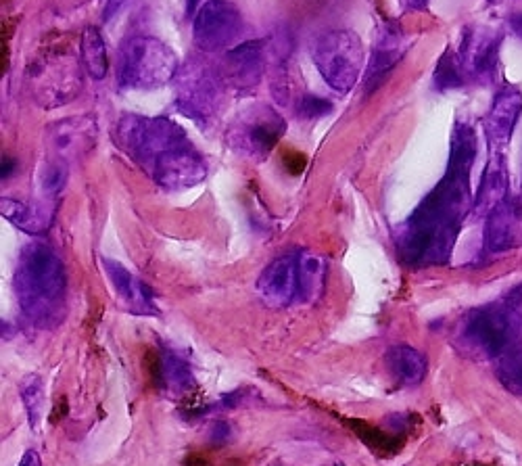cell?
Instances as JSON below:
<instances>
[{
    "mask_svg": "<svg viewBox=\"0 0 522 466\" xmlns=\"http://www.w3.org/2000/svg\"><path fill=\"white\" fill-rule=\"evenodd\" d=\"M477 151V134L468 124H458L445 176L395 232L397 255L406 266H443L452 258L462 224L474 205L470 174Z\"/></svg>",
    "mask_w": 522,
    "mask_h": 466,
    "instance_id": "1",
    "label": "cell"
},
{
    "mask_svg": "<svg viewBox=\"0 0 522 466\" xmlns=\"http://www.w3.org/2000/svg\"><path fill=\"white\" fill-rule=\"evenodd\" d=\"M115 143L155 184L168 191H186L201 184L207 166L186 132L170 118L122 115Z\"/></svg>",
    "mask_w": 522,
    "mask_h": 466,
    "instance_id": "2",
    "label": "cell"
},
{
    "mask_svg": "<svg viewBox=\"0 0 522 466\" xmlns=\"http://www.w3.org/2000/svg\"><path fill=\"white\" fill-rule=\"evenodd\" d=\"M21 314L36 329L53 331L67 316V272L61 255L44 241L21 249L13 274Z\"/></svg>",
    "mask_w": 522,
    "mask_h": 466,
    "instance_id": "3",
    "label": "cell"
},
{
    "mask_svg": "<svg viewBox=\"0 0 522 466\" xmlns=\"http://www.w3.org/2000/svg\"><path fill=\"white\" fill-rule=\"evenodd\" d=\"M454 345L472 360H500L522 345V283L502 299L470 310L460 322Z\"/></svg>",
    "mask_w": 522,
    "mask_h": 466,
    "instance_id": "4",
    "label": "cell"
},
{
    "mask_svg": "<svg viewBox=\"0 0 522 466\" xmlns=\"http://www.w3.org/2000/svg\"><path fill=\"white\" fill-rule=\"evenodd\" d=\"M178 57L153 36L128 38L117 57V84L122 90H153L178 76Z\"/></svg>",
    "mask_w": 522,
    "mask_h": 466,
    "instance_id": "5",
    "label": "cell"
},
{
    "mask_svg": "<svg viewBox=\"0 0 522 466\" xmlns=\"http://www.w3.org/2000/svg\"><path fill=\"white\" fill-rule=\"evenodd\" d=\"M312 59L326 84L347 95L355 88L364 67V44L349 30L322 34L312 46Z\"/></svg>",
    "mask_w": 522,
    "mask_h": 466,
    "instance_id": "6",
    "label": "cell"
},
{
    "mask_svg": "<svg viewBox=\"0 0 522 466\" xmlns=\"http://www.w3.org/2000/svg\"><path fill=\"white\" fill-rule=\"evenodd\" d=\"M80 61L82 57L59 46L40 51L28 69L30 86L38 103L57 107L74 99L82 86Z\"/></svg>",
    "mask_w": 522,
    "mask_h": 466,
    "instance_id": "7",
    "label": "cell"
},
{
    "mask_svg": "<svg viewBox=\"0 0 522 466\" xmlns=\"http://www.w3.org/2000/svg\"><path fill=\"white\" fill-rule=\"evenodd\" d=\"M222 76L205 63H191L178 74L176 105L197 124L216 118L222 99Z\"/></svg>",
    "mask_w": 522,
    "mask_h": 466,
    "instance_id": "8",
    "label": "cell"
},
{
    "mask_svg": "<svg viewBox=\"0 0 522 466\" xmlns=\"http://www.w3.org/2000/svg\"><path fill=\"white\" fill-rule=\"evenodd\" d=\"M284 130H287V124L280 113L266 105H255L243 111L232 126L230 145L247 157L261 161L274 151Z\"/></svg>",
    "mask_w": 522,
    "mask_h": 466,
    "instance_id": "9",
    "label": "cell"
},
{
    "mask_svg": "<svg viewBox=\"0 0 522 466\" xmlns=\"http://www.w3.org/2000/svg\"><path fill=\"white\" fill-rule=\"evenodd\" d=\"M243 30V13L232 0H207L193 23L195 44L205 53L222 51L239 38Z\"/></svg>",
    "mask_w": 522,
    "mask_h": 466,
    "instance_id": "10",
    "label": "cell"
},
{
    "mask_svg": "<svg viewBox=\"0 0 522 466\" xmlns=\"http://www.w3.org/2000/svg\"><path fill=\"white\" fill-rule=\"evenodd\" d=\"M97 134V122H94L90 115L67 118L46 130V147L51 151V159L63 161L67 166H71V163L80 161L94 149Z\"/></svg>",
    "mask_w": 522,
    "mask_h": 466,
    "instance_id": "11",
    "label": "cell"
},
{
    "mask_svg": "<svg viewBox=\"0 0 522 466\" xmlns=\"http://www.w3.org/2000/svg\"><path fill=\"white\" fill-rule=\"evenodd\" d=\"M257 293L270 308H287L299 301V251H287L272 260L257 278Z\"/></svg>",
    "mask_w": 522,
    "mask_h": 466,
    "instance_id": "12",
    "label": "cell"
},
{
    "mask_svg": "<svg viewBox=\"0 0 522 466\" xmlns=\"http://www.w3.org/2000/svg\"><path fill=\"white\" fill-rule=\"evenodd\" d=\"M522 245V199L508 195L487 216L483 251L504 253Z\"/></svg>",
    "mask_w": 522,
    "mask_h": 466,
    "instance_id": "13",
    "label": "cell"
},
{
    "mask_svg": "<svg viewBox=\"0 0 522 466\" xmlns=\"http://www.w3.org/2000/svg\"><path fill=\"white\" fill-rule=\"evenodd\" d=\"M266 40H249L228 51L220 69L222 82L236 90H253L264 76Z\"/></svg>",
    "mask_w": 522,
    "mask_h": 466,
    "instance_id": "14",
    "label": "cell"
},
{
    "mask_svg": "<svg viewBox=\"0 0 522 466\" xmlns=\"http://www.w3.org/2000/svg\"><path fill=\"white\" fill-rule=\"evenodd\" d=\"M101 266L126 312L136 316H159V308L155 306V293L147 283H142L124 264L115 260L101 258Z\"/></svg>",
    "mask_w": 522,
    "mask_h": 466,
    "instance_id": "15",
    "label": "cell"
},
{
    "mask_svg": "<svg viewBox=\"0 0 522 466\" xmlns=\"http://www.w3.org/2000/svg\"><path fill=\"white\" fill-rule=\"evenodd\" d=\"M522 113V92L508 84L497 92L485 118V134L491 151H506Z\"/></svg>",
    "mask_w": 522,
    "mask_h": 466,
    "instance_id": "16",
    "label": "cell"
},
{
    "mask_svg": "<svg viewBox=\"0 0 522 466\" xmlns=\"http://www.w3.org/2000/svg\"><path fill=\"white\" fill-rule=\"evenodd\" d=\"M502 36L483 28L466 30L458 51V59L464 72L479 80H489L497 65V51H500Z\"/></svg>",
    "mask_w": 522,
    "mask_h": 466,
    "instance_id": "17",
    "label": "cell"
},
{
    "mask_svg": "<svg viewBox=\"0 0 522 466\" xmlns=\"http://www.w3.org/2000/svg\"><path fill=\"white\" fill-rule=\"evenodd\" d=\"M510 178H508V163L506 151H491V159L481 178L479 193L474 197V214L479 218H487L493 209L500 205L510 195Z\"/></svg>",
    "mask_w": 522,
    "mask_h": 466,
    "instance_id": "18",
    "label": "cell"
},
{
    "mask_svg": "<svg viewBox=\"0 0 522 466\" xmlns=\"http://www.w3.org/2000/svg\"><path fill=\"white\" fill-rule=\"evenodd\" d=\"M153 379L157 387L170 395H184L195 387V377L193 370L188 366V362L174 354L172 349H159L153 354Z\"/></svg>",
    "mask_w": 522,
    "mask_h": 466,
    "instance_id": "19",
    "label": "cell"
},
{
    "mask_svg": "<svg viewBox=\"0 0 522 466\" xmlns=\"http://www.w3.org/2000/svg\"><path fill=\"white\" fill-rule=\"evenodd\" d=\"M385 366L399 387H416L424 381L429 362L410 345L389 347L385 354Z\"/></svg>",
    "mask_w": 522,
    "mask_h": 466,
    "instance_id": "20",
    "label": "cell"
},
{
    "mask_svg": "<svg viewBox=\"0 0 522 466\" xmlns=\"http://www.w3.org/2000/svg\"><path fill=\"white\" fill-rule=\"evenodd\" d=\"M0 214H3V218L9 220L13 226L26 232V235H34V237L44 235L53 222V212H49V209L32 203H23L17 199H9V197L0 199Z\"/></svg>",
    "mask_w": 522,
    "mask_h": 466,
    "instance_id": "21",
    "label": "cell"
},
{
    "mask_svg": "<svg viewBox=\"0 0 522 466\" xmlns=\"http://www.w3.org/2000/svg\"><path fill=\"white\" fill-rule=\"evenodd\" d=\"M401 57H403V49L393 40V36H387L381 44L376 46L372 59H370V65L366 69V76H364L366 95H370V92L383 86V82L389 78V74L393 72Z\"/></svg>",
    "mask_w": 522,
    "mask_h": 466,
    "instance_id": "22",
    "label": "cell"
},
{
    "mask_svg": "<svg viewBox=\"0 0 522 466\" xmlns=\"http://www.w3.org/2000/svg\"><path fill=\"white\" fill-rule=\"evenodd\" d=\"M299 301H318L326 287V262L312 251H299Z\"/></svg>",
    "mask_w": 522,
    "mask_h": 466,
    "instance_id": "23",
    "label": "cell"
},
{
    "mask_svg": "<svg viewBox=\"0 0 522 466\" xmlns=\"http://www.w3.org/2000/svg\"><path fill=\"white\" fill-rule=\"evenodd\" d=\"M80 57L82 65L92 80H103L109 72V59H107V46L97 28H86L80 42Z\"/></svg>",
    "mask_w": 522,
    "mask_h": 466,
    "instance_id": "24",
    "label": "cell"
},
{
    "mask_svg": "<svg viewBox=\"0 0 522 466\" xmlns=\"http://www.w3.org/2000/svg\"><path fill=\"white\" fill-rule=\"evenodd\" d=\"M19 395H21L23 408H26L30 427L38 429V425L42 421V414H44V402H46L44 381L38 375H26L19 383Z\"/></svg>",
    "mask_w": 522,
    "mask_h": 466,
    "instance_id": "25",
    "label": "cell"
},
{
    "mask_svg": "<svg viewBox=\"0 0 522 466\" xmlns=\"http://www.w3.org/2000/svg\"><path fill=\"white\" fill-rule=\"evenodd\" d=\"M495 375L510 393L522 398V345L495 360Z\"/></svg>",
    "mask_w": 522,
    "mask_h": 466,
    "instance_id": "26",
    "label": "cell"
},
{
    "mask_svg": "<svg viewBox=\"0 0 522 466\" xmlns=\"http://www.w3.org/2000/svg\"><path fill=\"white\" fill-rule=\"evenodd\" d=\"M462 74H464V69L460 65V59L452 51H447L441 57V61H439V65L435 69V86L439 90L458 88V86L464 84V76Z\"/></svg>",
    "mask_w": 522,
    "mask_h": 466,
    "instance_id": "27",
    "label": "cell"
},
{
    "mask_svg": "<svg viewBox=\"0 0 522 466\" xmlns=\"http://www.w3.org/2000/svg\"><path fill=\"white\" fill-rule=\"evenodd\" d=\"M67 174H69L67 163L49 159L40 170V191L44 195H57L67 182Z\"/></svg>",
    "mask_w": 522,
    "mask_h": 466,
    "instance_id": "28",
    "label": "cell"
},
{
    "mask_svg": "<svg viewBox=\"0 0 522 466\" xmlns=\"http://www.w3.org/2000/svg\"><path fill=\"white\" fill-rule=\"evenodd\" d=\"M330 111H332V103L326 101V99L314 97V95H305V97L299 101V107H297V113L301 115L303 120L322 118V115H326V113H330Z\"/></svg>",
    "mask_w": 522,
    "mask_h": 466,
    "instance_id": "29",
    "label": "cell"
},
{
    "mask_svg": "<svg viewBox=\"0 0 522 466\" xmlns=\"http://www.w3.org/2000/svg\"><path fill=\"white\" fill-rule=\"evenodd\" d=\"M282 163H284V168H287L289 174L299 176L307 166V157L303 153L295 151V149H287L282 153Z\"/></svg>",
    "mask_w": 522,
    "mask_h": 466,
    "instance_id": "30",
    "label": "cell"
},
{
    "mask_svg": "<svg viewBox=\"0 0 522 466\" xmlns=\"http://www.w3.org/2000/svg\"><path fill=\"white\" fill-rule=\"evenodd\" d=\"M126 3H128V0H109L107 7H105V13H103V19L111 21L117 11H122L126 7Z\"/></svg>",
    "mask_w": 522,
    "mask_h": 466,
    "instance_id": "31",
    "label": "cell"
},
{
    "mask_svg": "<svg viewBox=\"0 0 522 466\" xmlns=\"http://www.w3.org/2000/svg\"><path fill=\"white\" fill-rule=\"evenodd\" d=\"M17 466H42V460H40V456H38L36 450H28L26 454L21 456V460H19Z\"/></svg>",
    "mask_w": 522,
    "mask_h": 466,
    "instance_id": "32",
    "label": "cell"
},
{
    "mask_svg": "<svg viewBox=\"0 0 522 466\" xmlns=\"http://www.w3.org/2000/svg\"><path fill=\"white\" fill-rule=\"evenodd\" d=\"M226 437H228V425H226L224 421H220V423L213 425L211 439H216V441H226Z\"/></svg>",
    "mask_w": 522,
    "mask_h": 466,
    "instance_id": "33",
    "label": "cell"
},
{
    "mask_svg": "<svg viewBox=\"0 0 522 466\" xmlns=\"http://www.w3.org/2000/svg\"><path fill=\"white\" fill-rule=\"evenodd\" d=\"M403 5L412 11H424L426 7H429V0H403Z\"/></svg>",
    "mask_w": 522,
    "mask_h": 466,
    "instance_id": "34",
    "label": "cell"
},
{
    "mask_svg": "<svg viewBox=\"0 0 522 466\" xmlns=\"http://www.w3.org/2000/svg\"><path fill=\"white\" fill-rule=\"evenodd\" d=\"M510 28H512V32L518 38H522V15H512L510 17Z\"/></svg>",
    "mask_w": 522,
    "mask_h": 466,
    "instance_id": "35",
    "label": "cell"
},
{
    "mask_svg": "<svg viewBox=\"0 0 522 466\" xmlns=\"http://www.w3.org/2000/svg\"><path fill=\"white\" fill-rule=\"evenodd\" d=\"M199 3H201V0H186V15L188 17H193V13L197 11Z\"/></svg>",
    "mask_w": 522,
    "mask_h": 466,
    "instance_id": "36",
    "label": "cell"
}]
</instances>
